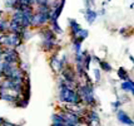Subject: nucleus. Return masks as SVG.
Returning <instances> with one entry per match:
<instances>
[{
	"instance_id": "5",
	"label": "nucleus",
	"mask_w": 134,
	"mask_h": 126,
	"mask_svg": "<svg viewBox=\"0 0 134 126\" xmlns=\"http://www.w3.org/2000/svg\"><path fill=\"white\" fill-rule=\"evenodd\" d=\"M100 67L104 69V71H107V72H109V71H111V67L109 63H107V62H100Z\"/></svg>"
},
{
	"instance_id": "1",
	"label": "nucleus",
	"mask_w": 134,
	"mask_h": 126,
	"mask_svg": "<svg viewBox=\"0 0 134 126\" xmlns=\"http://www.w3.org/2000/svg\"><path fill=\"white\" fill-rule=\"evenodd\" d=\"M118 119H119V121H122L123 124H125V125H133L132 119H130L124 111H120V110L118 111Z\"/></svg>"
},
{
	"instance_id": "2",
	"label": "nucleus",
	"mask_w": 134,
	"mask_h": 126,
	"mask_svg": "<svg viewBox=\"0 0 134 126\" xmlns=\"http://www.w3.org/2000/svg\"><path fill=\"white\" fill-rule=\"evenodd\" d=\"M122 88L124 91H129V92H133L134 91V82L130 79H127L125 82L122 83Z\"/></svg>"
},
{
	"instance_id": "4",
	"label": "nucleus",
	"mask_w": 134,
	"mask_h": 126,
	"mask_svg": "<svg viewBox=\"0 0 134 126\" xmlns=\"http://www.w3.org/2000/svg\"><path fill=\"white\" fill-rule=\"evenodd\" d=\"M118 76H119V78H122V79H124V81H127V79H128V73H127V71H125L124 68H119V71H118Z\"/></svg>"
},
{
	"instance_id": "6",
	"label": "nucleus",
	"mask_w": 134,
	"mask_h": 126,
	"mask_svg": "<svg viewBox=\"0 0 134 126\" xmlns=\"http://www.w3.org/2000/svg\"><path fill=\"white\" fill-rule=\"evenodd\" d=\"M95 78H97V81H99V78H100V73L98 69H95Z\"/></svg>"
},
{
	"instance_id": "3",
	"label": "nucleus",
	"mask_w": 134,
	"mask_h": 126,
	"mask_svg": "<svg viewBox=\"0 0 134 126\" xmlns=\"http://www.w3.org/2000/svg\"><path fill=\"white\" fill-rule=\"evenodd\" d=\"M97 18V13L93 12V10H90V9H88L87 10V20L89 23H93L94 20Z\"/></svg>"
}]
</instances>
